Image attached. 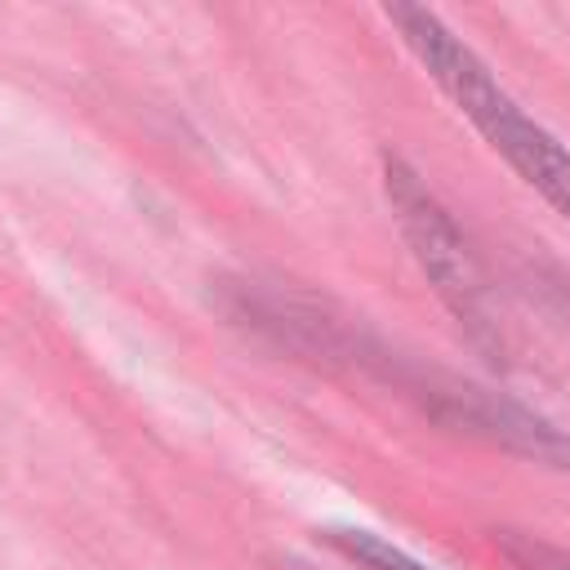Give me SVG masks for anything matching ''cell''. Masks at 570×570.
Wrapping results in <instances>:
<instances>
[{
	"label": "cell",
	"instance_id": "1",
	"mask_svg": "<svg viewBox=\"0 0 570 570\" xmlns=\"http://www.w3.org/2000/svg\"><path fill=\"white\" fill-rule=\"evenodd\" d=\"M383 18L392 22L396 40L414 53L428 80L459 107V116L490 142V151L570 223V147L543 129L485 67V58L432 9L423 4H387Z\"/></svg>",
	"mask_w": 570,
	"mask_h": 570
},
{
	"label": "cell",
	"instance_id": "2",
	"mask_svg": "<svg viewBox=\"0 0 570 570\" xmlns=\"http://www.w3.org/2000/svg\"><path fill=\"white\" fill-rule=\"evenodd\" d=\"M383 196H387V209H392V218H396L419 272L428 276V285L445 303V312L454 316L459 334L472 343L476 356H485L490 365H503V356H508L503 325H499V316L490 307V289H485L481 263H476L468 236L459 232L454 214L392 151L383 156Z\"/></svg>",
	"mask_w": 570,
	"mask_h": 570
},
{
	"label": "cell",
	"instance_id": "3",
	"mask_svg": "<svg viewBox=\"0 0 570 570\" xmlns=\"http://www.w3.org/2000/svg\"><path fill=\"white\" fill-rule=\"evenodd\" d=\"M321 539L356 570H436V566L419 561L414 552H405L401 543H392L374 530H361V525H325Z\"/></svg>",
	"mask_w": 570,
	"mask_h": 570
},
{
	"label": "cell",
	"instance_id": "4",
	"mask_svg": "<svg viewBox=\"0 0 570 570\" xmlns=\"http://www.w3.org/2000/svg\"><path fill=\"white\" fill-rule=\"evenodd\" d=\"M494 543L499 552L517 566V570H570V552L539 539V534H525V530H494Z\"/></svg>",
	"mask_w": 570,
	"mask_h": 570
},
{
	"label": "cell",
	"instance_id": "5",
	"mask_svg": "<svg viewBox=\"0 0 570 570\" xmlns=\"http://www.w3.org/2000/svg\"><path fill=\"white\" fill-rule=\"evenodd\" d=\"M539 294H543V303L552 307V316H561L566 325H570V276H561V272H539Z\"/></svg>",
	"mask_w": 570,
	"mask_h": 570
},
{
	"label": "cell",
	"instance_id": "6",
	"mask_svg": "<svg viewBox=\"0 0 570 570\" xmlns=\"http://www.w3.org/2000/svg\"><path fill=\"white\" fill-rule=\"evenodd\" d=\"M281 570H316V566H307V561H285Z\"/></svg>",
	"mask_w": 570,
	"mask_h": 570
}]
</instances>
